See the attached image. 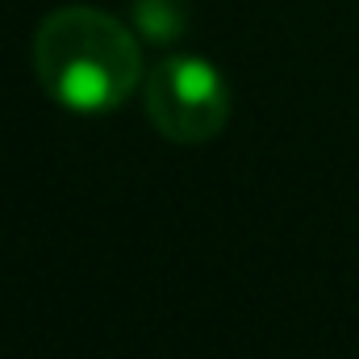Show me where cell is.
Instances as JSON below:
<instances>
[{"mask_svg": "<svg viewBox=\"0 0 359 359\" xmlns=\"http://www.w3.org/2000/svg\"><path fill=\"white\" fill-rule=\"evenodd\" d=\"M134 25L147 42H176L188 29L184 0H134Z\"/></svg>", "mask_w": 359, "mask_h": 359, "instance_id": "3957f363", "label": "cell"}, {"mask_svg": "<svg viewBox=\"0 0 359 359\" xmlns=\"http://www.w3.org/2000/svg\"><path fill=\"white\" fill-rule=\"evenodd\" d=\"M147 117L151 126L180 147L213 142L230 121V88L226 76L201 55H172L147 80Z\"/></svg>", "mask_w": 359, "mask_h": 359, "instance_id": "7a4b0ae2", "label": "cell"}, {"mask_svg": "<svg viewBox=\"0 0 359 359\" xmlns=\"http://www.w3.org/2000/svg\"><path fill=\"white\" fill-rule=\"evenodd\" d=\"M34 76L67 113H109L142 84L138 34L92 4L55 8L34 34Z\"/></svg>", "mask_w": 359, "mask_h": 359, "instance_id": "6da1fadb", "label": "cell"}]
</instances>
